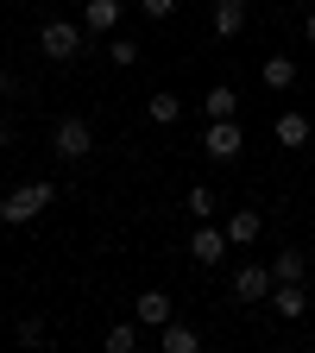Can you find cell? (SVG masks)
<instances>
[{
    "label": "cell",
    "instance_id": "9c48e42d",
    "mask_svg": "<svg viewBox=\"0 0 315 353\" xmlns=\"http://www.w3.org/2000/svg\"><path fill=\"white\" fill-rule=\"evenodd\" d=\"M272 309L284 322H296V316H309V290L303 284H272Z\"/></svg>",
    "mask_w": 315,
    "mask_h": 353
},
{
    "label": "cell",
    "instance_id": "5bb4252c",
    "mask_svg": "<svg viewBox=\"0 0 315 353\" xmlns=\"http://www.w3.org/2000/svg\"><path fill=\"white\" fill-rule=\"evenodd\" d=\"M82 26L88 32H114L120 26V0H88V7H82Z\"/></svg>",
    "mask_w": 315,
    "mask_h": 353
},
{
    "label": "cell",
    "instance_id": "8fae6325",
    "mask_svg": "<svg viewBox=\"0 0 315 353\" xmlns=\"http://www.w3.org/2000/svg\"><path fill=\"white\" fill-rule=\"evenodd\" d=\"M278 145L284 152H303L309 145V114H278Z\"/></svg>",
    "mask_w": 315,
    "mask_h": 353
},
{
    "label": "cell",
    "instance_id": "7402d4cb",
    "mask_svg": "<svg viewBox=\"0 0 315 353\" xmlns=\"http://www.w3.org/2000/svg\"><path fill=\"white\" fill-rule=\"evenodd\" d=\"M19 341H26V347H38V341H44V322H32V316H26V322H19Z\"/></svg>",
    "mask_w": 315,
    "mask_h": 353
},
{
    "label": "cell",
    "instance_id": "e0dca14e",
    "mask_svg": "<svg viewBox=\"0 0 315 353\" xmlns=\"http://www.w3.org/2000/svg\"><path fill=\"white\" fill-rule=\"evenodd\" d=\"M240 26H246V7H221L214 0V38H240Z\"/></svg>",
    "mask_w": 315,
    "mask_h": 353
},
{
    "label": "cell",
    "instance_id": "ffe728a7",
    "mask_svg": "<svg viewBox=\"0 0 315 353\" xmlns=\"http://www.w3.org/2000/svg\"><path fill=\"white\" fill-rule=\"evenodd\" d=\"M183 208H190L196 221H208V214H214V190H208V183H196V190L183 196Z\"/></svg>",
    "mask_w": 315,
    "mask_h": 353
},
{
    "label": "cell",
    "instance_id": "ba28073f",
    "mask_svg": "<svg viewBox=\"0 0 315 353\" xmlns=\"http://www.w3.org/2000/svg\"><path fill=\"white\" fill-rule=\"evenodd\" d=\"M258 234H265V214H258V208H234V214H227V240H234V246H252Z\"/></svg>",
    "mask_w": 315,
    "mask_h": 353
},
{
    "label": "cell",
    "instance_id": "d4e9b609",
    "mask_svg": "<svg viewBox=\"0 0 315 353\" xmlns=\"http://www.w3.org/2000/svg\"><path fill=\"white\" fill-rule=\"evenodd\" d=\"M7 139H13V126H7V114H0V145H7Z\"/></svg>",
    "mask_w": 315,
    "mask_h": 353
},
{
    "label": "cell",
    "instance_id": "6da1fadb",
    "mask_svg": "<svg viewBox=\"0 0 315 353\" xmlns=\"http://www.w3.org/2000/svg\"><path fill=\"white\" fill-rule=\"evenodd\" d=\"M51 202H57V183H26V190H13L0 202V221H7V228H26V221H38Z\"/></svg>",
    "mask_w": 315,
    "mask_h": 353
},
{
    "label": "cell",
    "instance_id": "4fadbf2b",
    "mask_svg": "<svg viewBox=\"0 0 315 353\" xmlns=\"http://www.w3.org/2000/svg\"><path fill=\"white\" fill-rule=\"evenodd\" d=\"M234 108H240V95H234L227 82H214L208 95H202V114H208V120H234Z\"/></svg>",
    "mask_w": 315,
    "mask_h": 353
},
{
    "label": "cell",
    "instance_id": "d6986e66",
    "mask_svg": "<svg viewBox=\"0 0 315 353\" xmlns=\"http://www.w3.org/2000/svg\"><path fill=\"white\" fill-rule=\"evenodd\" d=\"M132 347H139V328H132V322H114L108 328V353H132Z\"/></svg>",
    "mask_w": 315,
    "mask_h": 353
},
{
    "label": "cell",
    "instance_id": "484cf974",
    "mask_svg": "<svg viewBox=\"0 0 315 353\" xmlns=\"http://www.w3.org/2000/svg\"><path fill=\"white\" fill-rule=\"evenodd\" d=\"M221 7H246V0H221Z\"/></svg>",
    "mask_w": 315,
    "mask_h": 353
},
{
    "label": "cell",
    "instance_id": "ac0fdd59",
    "mask_svg": "<svg viewBox=\"0 0 315 353\" xmlns=\"http://www.w3.org/2000/svg\"><path fill=\"white\" fill-rule=\"evenodd\" d=\"M108 63L114 70H132V63H139V38H108Z\"/></svg>",
    "mask_w": 315,
    "mask_h": 353
},
{
    "label": "cell",
    "instance_id": "52a82bcc",
    "mask_svg": "<svg viewBox=\"0 0 315 353\" xmlns=\"http://www.w3.org/2000/svg\"><path fill=\"white\" fill-rule=\"evenodd\" d=\"M132 316H139L145 328H164V322H176V303H170L164 290H145L139 303H132Z\"/></svg>",
    "mask_w": 315,
    "mask_h": 353
},
{
    "label": "cell",
    "instance_id": "8992f818",
    "mask_svg": "<svg viewBox=\"0 0 315 353\" xmlns=\"http://www.w3.org/2000/svg\"><path fill=\"white\" fill-rule=\"evenodd\" d=\"M272 265H240V272H234V296L240 303H258V296H272Z\"/></svg>",
    "mask_w": 315,
    "mask_h": 353
},
{
    "label": "cell",
    "instance_id": "603a6c76",
    "mask_svg": "<svg viewBox=\"0 0 315 353\" xmlns=\"http://www.w3.org/2000/svg\"><path fill=\"white\" fill-rule=\"evenodd\" d=\"M13 95H19V76H13V70H0V101H13Z\"/></svg>",
    "mask_w": 315,
    "mask_h": 353
},
{
    "label": "cell",
    "instance_id": "30bf717a",
    "mask_svg": "<svg viewBox=\"0 0 315 353\" xmlns=\"http://www.w3.org/2000/svg\"><path fill=\"white\" fill-rule=\"evenodd\" d=\"M258 82L272 88V95H284V88L296 82V63H290V57H265V63H258Z\"/></svg>",
    "mask_w": 315,
    "mask_h": 353
},
{
    "label": "cell",
    "instance_id": "2e32d148",
    "mask_svg": "<svg viewBox=\"0 0 315 353\" xmlns=\"http://www.w3.org/2000/svg\"><path fill=\"white\" fill-rule=\"evenodd\" d=\"M303 272H309L303 252H278V259H272V278H278V284H303Z\"/></svg>",
    "mask_w": 315,
    "mask_h": 353
},
{
    "label": "cell",
    "instance_id": "7c38bea8",
    "mask_svg": "<svg viewBox=\"0 0 315 353\" xmlns=\"http://www.w3.org/2000/svg\"><path fill=\"white\" fill-rule=\"evenodd\" d=\"M158 347H164V353H196V347H202V334H196V328H183V322H164V328H158Z\"/></svg>",
    "mask_w": 315,
    "mask_h": 353
},
{
    "label": "cell",
    "instance_id": "44dd1931",
    "mask_svg": "<svg viewBox=\"0 0 315 353\" xmlns=\"http://www.w3.org/2000/svg\"><path fill=\"white\" fill-rule=\"evenodd\" d=\"M139 13H145V19H170V13H176V0H139Z\"/></svg>",
    "mask_w": 315,
    "mask_h": 353
},
{
    "label": "cell",
    "instance_id": "5b68a950",
    "mask_svg": "<svg viewBox=\"0 0 315 353\" xmlns=\"http://www.w3.org/2000/svg\"><path fill=\"white\" fill-rule=\"evenodd\" d=\"M227 246H234L227 228H196V234H190V259H196V265H221V259H227Z\"/></svg>",
    "mask_w": 315,
    "mask_h": 353
},
{
    "label": "cell",
    "instance_id": "7a4b0ae2",
    "mask_svg": "<svg viewBox=\"0 0 315 353\" xmlns=\"http://www.w3.org/2000/svg\"><path fill=\"white\" fill-rule=\"evenodd\" d=\"M51 152H57L63 164H82L88 152H95V132H88V120H82V114H63V120L51 126Z\"/></svg>",
    "mask_w": 315,
    "mask_h": 353
},
{
    "label": "cell",
    "instance_id": "9a60e30c",
    "mask_svg": "<svg viewBox=\"0 0 315 353\" xmlns=\"http://www.w3.org/2000/svg\"><path fill=\"white\" fill-rule=\"evenodd\" d=\"M176 114H183V101H176L170 88H158V95L145 101V120H152V126H176Z\"/></svg>",
    "mask_w": 315,
    "mask_h": 353
},
{
    "label": "cell",
    "instance_id": "277c9868",
    "mask_svg": "<svg viewBox=\"0 0 315 353\" xmlns=\"http://www.w3.org/2000/svg\"><path fill=\"white\" fill-rule=\"evenodd\" d=\"M202 152H208V158H221V164H227V158H240V152H246V132H240V120H208V132H202Z\"/></svg>",
    "mask_w": 315,
    "mask_h": 353
},
{
    "label": "cell",
    "instance_id": "cb8c5ba5",
    "mask_svg": "<svg viewBox=\"0 0 315 353\" xmlns=\"http://www.w3.org/2000/svg\"><path fill=\"white\" fill-rule=\"evenodd\" d=\"M303 32H309V44H315V7H309V19H303Z\"/></svg>",
    "mask_w": 315,
    "mask_h": 353
},
{
    "label": "cell",
    "instance_id": "4316f807",
    "mask_svg": "<svg viewBox=\"0 0 315 353\" xmlns=\"http://www.w3.org/2000/svg\"><path fill=\"white\" fill-rule=\"evenodd\" d=\"M303 7H315V0H303Z\"/></svg>",
    "mask_w": 315,
    "mask_h": 353
},
{
    "label": "cell",
    "instance_id": "3957f363",
    "mask_svg": "<svg viewBox=\"0 0 315 353\" xmlns=\"http://www.w3.org/2000/svg\"><path fill=\"white\" fill-rule=\"evenodd\" d=\"M82 32H88V26H76V19H44V32H38V51L51 57V63H70V57L82 51Z\"/></svg>",
    "mask_w": 315,
    "mask_h": 353
}]
</instances>
